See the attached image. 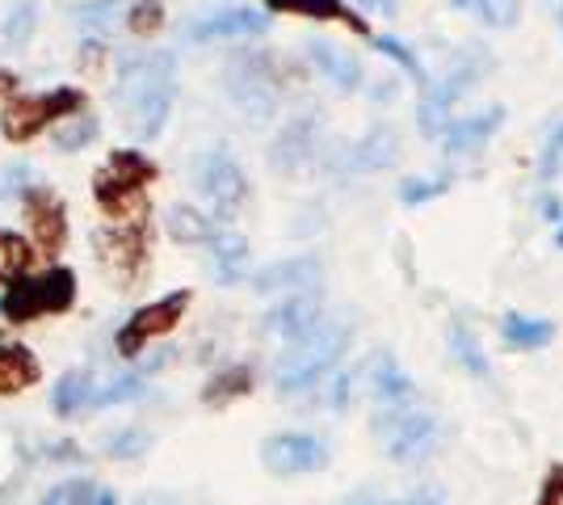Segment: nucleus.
I'll use <instances>...</instances> for the list:
<instances>
[{"label":"nucleus","instance_id":"72a5a7b5","mask_svg":"<svg viewBox=\"0 0 563 505\" xmlns=\"http://www.w3.org/2000/svg\"><path fill=\"white\" fill-rule=\"evenodd\" d=\"M143 392H147V375L143 371H131V375H118L110 384L93 387V396H89V409H114V405H126V400H140Z\"/></svg>","mask_w":563,"mask_h":505},{"label":"nucleus","instance_id":"1a4fd4ad","mask_svg":"<svg viewBox=\"0 0 563 505\" xmlns=\"http://www.w3.org/2000/svg\"><path fill=\"white\" fill-rule=\"evenodd\" d=\"M375 433L383 438L387 455L396 463H417V459H429L442 442V426L438 417L429 413H417L408 405H383L375 421Z\"/></svg>","mask_w":563,"mask_h":505},{"label":"nucleus","instance_id":"37998d69","mask_svg":"<svg viewBox=\"0 0 563 505\" xmlns=\"http://www.w3.org/2000/svg\"><path fill=\"white\" fill-rule=\"evenodd\" d=\"M534 505H563V463H551L547 476H542L539 502Z\"/></svg>","mask_w":563,"mask_h":505},{"label":"nucleus","instance_id":"20e7f679","mask_svg":"<svg viewBox=\"0 0 563 505\" xmlns=\"http://www.w3.org/2000/svg\"><path fill=\"white\" fill-rule=\"evenodd\" d=\"M89 110V94L76 85H55L43 94H13L0 110V135L9 144H34L55 122Z\"/></svg>","mask_w":563,"mask_h":505},{"label":"nucleus","instance_id":"09e8293b","mask_svg":"<svg viewBox=\"0 0 563 505\" xmlns=\"http://www.w3.org/2000/svg\"><path fill=\"white\" fill-rule=\"evenodd\" d=\"M18 85H22V76L13 73V68H0V101H9V97L18 94Z\"/></svg>","mask_w":563,"mask_h":505},{"label":"nucleus","instance_id":"c9c22d12","mask_svg":"<svg viewBox=\"0 0 563 505\" xmlns=\"http://www.w3.org/2000/svg\"><path fill=\"white\" fill-rule=\"evenodd\" d=\"M165 22H168V13L161 0H131L126 13H122V25H126L135 39H147V34L165 30Z\"/></svg>","mask_w":563,"mask_h":505},{"label":"nucleus","instance_id":"a19ab883","mask_svg":"<svg viewBox=\"0 0 563 505\" xmlns=\"http://www.w3.org/2000/svg\"><path fill=\"white\" fill-rule=\"evenodd\" d=\"M357 371H341V375H332V384L324 387V405H329L332 413H341V409H350V400H353V387H357Z\"/></svg>","mask_w":563,"mask_h":505},{"label":"nucleus","instance_id":"58836bf2","mask_svg":"<svg viewBox=\"0 0 563 505\" xmlns=\"http://www.w3.org/2000/svg\"><path fill=\"white\" fill-rule=\"evenodd\" d=\"M97 493H101V484H93V481H64V484H55L38 505H93Z\"/></svg>","mask_w":563,"mask_h":505},{"label":"nucleus","instance_id":"c85d7f7f","mask_svg":"<svg viewBox=\"0 0 563 505\" xmlns=\"http://www.w3.org/2000/svg\"><path fill=\"white\" fill-rule=\"evenodd\" d=\"M446 345H450V359L459 362L463 371H467L471 380H493V366H488V359H484V350H479V341H475V333H471L467 325L454 316L446 329Z\"/></svg>","mask_w":563,"mask_h":505},{"label":"nucleus","instance_id":"6ab92c4d","mask_svg":"<svg viewBox=\"0 0 563 505\" xmlns=\"http://www.w3.org/2000/svg\"><path fill=\"white\" fill-rule=\"evenodd\" d=\"M303 55L311 59V68L324 76L329 85H336L341 94H357L366 85V68H362V59L350 47H336L329 39H307Z\"/></svg>","mask_w":563,"mask_h":505},{"label":"nucleus","instance_id":"ea45409f","mask_svg":"<svg viewBox=\"0 0 563 505\" xmlns=\"http://www.w3.org/2000/svg\"><path fill=\"white\" fill-rule=\"evenodd\" d=\"M560 168H563V122H555L551 135H547V144H542V152H539V177L542 182H551Z\"/></svg>","mask_w":563,"mask_h":505},{"label":"nucleus","instance_id":"412c9836","mask_svg":"<svg viewBox=\"0 0 563 505\" xmlns=\"http://www.w3.org/2000/svg\"><path fill=\"white\" fill-rule=\"evenodd\" d=\"M265 13H282V18H307V22H336L350 25L353 34H371V22L357 18L345 0H261Z\"/></svg>","mask_w":563,"mask_h":505},{"label":"nucleus","instance_id":"7ed1b4c3","mask_svg":"<svg viewBox=\"0 0 563 505\" xmlns=\"http://www.w3.org/2000/svg\"><path fill=\"white\" fill-rule=\"evenodd\" d=\"M161 177V165L140 147H118L93 173V198L110 223H140L147 219V190Z\"/></svg>","mask_w":563,"mask_h":505},{"label":"nucleus","instance_id":"4c0bfd02","mask_svg":"<svg viewBox=\"0 0 563 505\" xmlns=\"http://www.w3.org/2000/svg\"><path fill=\"white\" fill-rule=\"evenodd\" d=\"M467 9H475V18L488 30H509L521 18V0H471Z\"/></svg>","mask_w":563,"mask_h":505},{"label":"nucleus","instance_id":"cd10ccee","mask_svg":"<svg viewBox=\"0 0 563 505\" xmlns=\"http://www.w3.org/2000/svg\"><path fill=\"white\" fill-rule=\"evenodd\" d=\"M38 262V249L30 237L22 232H9V228H0V287H9V283H18L22 274H30Z\"/></svg>","mask_w":563,"mask_h":505},{"label":"nucleus","instance_id":"4468645a","mask_svg":"<svg viewBox=\"0 0 563 505\" xmlns=\"http://www.w3.org/2000/svg\"><path fill=\"white\" fill-rule=\"evenodd\" d=\"M97 257L106 262V270L118 283H135L147 270V219L140 223H110L106 232L93 237Z\"/></svg>","mask_w":563,"mask_h":505},{"label":"nucleus","instance_id":"49530a36","mask_svg":"<svg viewBox=\"0 0 563 505\" xmlns=\"http://www.w3.org/2000/svg\"><path fill=\"white\" fill-rule=\"evenodd\" d=\"M362 13H371V18H396L399 13V0H353Z\"/></svg>","mask_w":563,"mask_h":505},{"label":"nucleus","instance_id":"3c124183","mask_svg":"<svg viewBox=\"0 0 563 505\" xmlns=\"http://www.w3.org/2000/svg\"><path fill=\"white\" fill-rule=\"evenodd\" d=\"M450 4H459V9H467V4H471V0H450Z\"/></svg>","mask_w":563,"mask_h":505},{"label":"nucleus","instance_id":"2eb2a0df","mask_svg":"<svg viewBox=\"0 0 563 505\" xmlns=\"http://www.w3.org/2000/svg\"><path fill=\"white\" fill-rule=\"evenodd\" d=\"M320 287H324V262L316 253H295V257L261 265L253 274V290L261 295H303Z\"/></svg>","mask_w":563,"mask_h":505},{"label":"nucleus","instance_id":"603ef678","mask_svg":"<svg viewBox=\"0 0 563 505\" xmlns=\"http://www.w3.org/2000/svg\"><path fill=\"white\" fill-rule=\"evenodd\" d=\"M560 34H563V4H560Z\"/></svg>","mask_w":563,"mask_h":505},{"label":"nucleus","instance_id":"c756f323","mask_svg":"<svg viewBox=\"0 0 563 505\" xmlns=\"http://www.w3.org/2000/svg\"><path fill=\"white\" fill-rule=\"evenodd\" d=\"M253 392V371L244 366V362H235V366H223V371H214L207 387H202V405H211V409H223V405H232L240 396H249Z\"/></svg>","mask_w":563,"mask_h":505},{"label":"nucleus","instance_id":"de8ad7c7","mask_svg":"<svg viewBox=\"0 0 563 505\" xmlns=\"http://www.w3.org/2000/svg\"><path fill=\"white\" fill-rule=\"evenodd\" d=\"M539 211H542V219H547V223H560V219H563V198H560V194H542Z\"/></svg>","mask_w":563,"mask_h":505},{"label":"nucleus","instance_id":"9d476101","mask_svg":"<svg viewBox=\"0 0 563 505\" xmlns=\"http://www.w3.org/2000/svg\"><path fill=\"white\" fill-rule=\"evenodd\" d=\"M484 64H488V55H479V47H463L454 55V68H450L438 85H424V101H421V110H417V119H421V131L429 140L442 135V127L450 122V110L475 89Z\"/></svg>","mask_w":563,"mask_h":505},{"label":"nucleus","instance_id":"b1692460","mask_svg":"<svg viewBox=\"0 0 563 505\" xmlns=\"http://www.w3.org/2000/svg\"><path fill=\"white\" fill-rule=\"evenodd\" d=\"M371 392H375V400H383V405H408L412 392H417V380L399 366L396 354H378L371 362Z\"/></svg>","mask_w":563,"mask_h":505},{"label":"nucleus","instance_id":"aec40b11","mask_svg":"<svg viewBox=\"0 0 563 505\" xmlns=\"http://www.w3.org/2000/svg\"><path fill=\"white\" fill-rule=\"evenodd\" d=\"M399 161V140L391 127H371L362 140H353L341 156H336V168L341 173H378V168H391Z\"/></svg>","mask_w":563,"mask_h":505},{"label":"nucleus","instance_id":"6e6552de","mask_svg":"<svg viewBox=\"0 0 563 505\" xmlns=\"http://www.w3.org/2000/svg\"><path fill=\"white\" fill-rule=\"evenodd\" d=\"M189 304H194V295H189V290H168V295H161V299H152V304L135 308V312L122 320V329L114 333L118 359H140L156 337L173 333V329L186 320Z\"/></svg>","mask_w":563,"mask_h":505},{"label":"nucleus","instance_id":"8fccbe9b","mask_svg":"<svg viewBox=\"0 0 563 505\" xmlns=\"http://www.w3.org/2000/svg\"><path fill=\"white\" fill-rule=\"evenodd\" d=\"M555 244H560V249H563V219H560V223H555Z\"/></svg>","mask_w":563,"mask_h":505},{"label":"nucleus","instance_id":"dca6fc26","mask_svg":"<svg viewBox=\"0 0 563 505\" xmlns=\"http://www.w3.org/2000/svg\"><path fill=\"white\" fill-rule=\"evenodd\" d=\"M320 152V110L311 114H295V119L282 122V131L269 144V165L282 168V173H299L303 165L316 161Z\"/></svg>","mask_w":563,"mask_h":505},{"label":"nucleus","instance_id":"0eeeda50","mask_svg":"<svg viewBox=\"0 0 563 505\" xmlns=\"http://www.w3.org/2000/svg\"><path fill=\"white\" fill-rule=\"evenodd\" d=\"M194 186L207 198L211 216L219 223L240 216V207L249 202V177L244 168L235 165V156L228 147H207L198 161H194Z\"/></svg>","mask_w":563,"mask_h":505},{"label":"nucleus","instance_id":"9b49d317","mask_svg":"<svg viewBox=\"0 0 563 505\" xmlns=\"http://www.w3.org/2000/svg\"><path fill=\"white\" fill-rule=\"evenodd\" d=\"M22 219L30 228V241L43 257H59L68 249V202L55 186L34 182L22 194Z\"/></svg>","mask_w":563,"mask_h":505},{"label":"nucleus","instance_id":"a211bd4d","mask_svg":"<svg viewBox=\"0 0 563 505\" xmlns=\"http://www.w3.org/2000/svg\"><path fill=\"white\" fill-rule=\"evenodd\" d=\"M324 304H320V290H303V295H286L282 304H274L265 312V333L282 337V341H299L311 329H320L324 320Z\"/></svg>","mask_w":563,"mask_h":505},{"label":"nucleus","instance_id":"423d86ee","mask_svg":"<svg viewBox=\"0 0 563 505\" xmlns=\"http://www.w3.org/2000/svg\"><path fill=\"white\" fill-rule=\"evenodd\" d=\"M228 97L249 114V122H269L278 114L282 101V85H278V64L269 51H240L232 64H228Z\"/></svg>","mask_w":563,"mask_h":505},{"label":"nucleus","instance_id":"2f4dec72","mask_svg":"<svg viewBox=\"0 0 563 505\" xmlns=\"http://www.w3.org/2000/svg\"><path fill=\"white\" fill-rule=\"evenodd\" d=\"M97 135H101V119L89 114V110H80V114H71V119L55 122V152H85V147L97 144Z\"/></svg>","mask_w":563,"mask_h":505},{"label":"nucleus","instance_id":"a18cd8bd","mask_svg":"<svg viewBox=\"0 0 563 505\" xmlns=\"http://www.w3.org/2000/svg\"><path fill=\"white\" fill-rule=\"evenodd\" d=\"M147 442H152V438H147V433L126 430V433H122V438H118V442H114V455H118V459H131V455H135V451H143V447H147Z\"/></svg>","mask_w":563,"mask_h":505},{"label":"nucleus","instance_id":"ddd939ff","mask_svg":"<svg viewBox=\"0 0 563 505\" xmlns=\"http://www.w3.org/2000/svg\"><path fill=\"white\" fill-rule=\"evenodd\" d=\"M265 30H269V13H261L253 4H219L189 18L186 43H235V39H261Z\"/></svg>","mask_w":563,"mask_h":505},{"label":"nucleus","instance_id":"a878e982","mask_svg":"<svg viewBox=\"0 0 563 505\" xmlns=\"http://www.w3.org/2000/svg\"><path fill=\"white\" fill-rule=\"evenodd\" d=\"M131 0H76L68 4L71 25H80L89 39H106L114 25H122V13H126Z\"/></svg>","mask_w":563,"mask_h":505},{"label":"nucleus","instance_id":"c03bdc74","mask_svg":"<svg viewBox=\"0 0 563 505\" xmlns=\"http://www.w3.org/2000/svg\"><path fill=\"white\" fill-rule=\"evenodd\" d=\"M106 43H101V39H89V43H85V47H80V68H85V73H101V64H106Z\"/></svg>","mask_w":563,"mask_h":505},{"label":"nucleus","instance_id":"e433bc0d","mask_svg":"<svg viewBox=\"0 0 563 505\" xmlns=\"http://www.w3.org/2000/svg\"><path fill=\"white\" fill-rule=\"evenodd\" d=\"M375 51H383V55H387L391 64H399L404 73L417 80V85H429V76H424L421 59H417V51L408 47L404 39H396V34H378V39H375Z\"/></svg>","mask_w":563,"mask_h":505},{"label":"nucleus","instance_id":"f257e3e1","mask_svg":"<svg viewBox=\"0 0 563 505\" xmlns=\"http://www.w3.org/2000/svg\"><path fill=\"white\" fill-rule=\"evenodd\" d=\"M114 101L122 110V127L140 144L161 140L177 101V55L165 47L122 55L114 76Z\"/></svg>","mask_w":563,"mask_h":505},{"label":"nucleus","instance_id":"4be33fe9","mask_svg":"<svg viewBox=\"0 0 563 505\" xmlns=\"http://www.w3.org/2000/svg\"><path fill=\"white\" fill-rule=\"evenodd\" d=\"M500 337L509 350H521V354H534V350H547L555 341V320L547 316H526V312H505L500 316Z\"/></svg>","mask_w":563,"mask_h":505},{"label":"nucleus","instance_id":"5701e85b","mask_svg":"<svg viewBox=\"0 0 563 505\" xmlns=\"http://www.w3.org/2000/svg\"><path fill=\"white\" fill-rule=\"evenodd\" d=\"M211 270H214V283H223V287H235L244 274H249V241L244 237H235L228 228H219L211 241Z\"/></svg>","mask_w":563,"mask_h":505},{"label":"nucleus","instance_id":"f3484780","mask_svg":"<svg viewBox=\"0 0 563 505\" xmlns=\"http://www.w3.org/2000/svg\"><path fill=\"white\" fill-rule=\"evenodd\" d=\"M505 127V106H488V110H475V114H450V122L442 127L438 144L446 147V156H475L493 144V135Z\"/></svg>","mask_w":563,"mask_h":505},{"label":"nucleus","instance_id":"f8f14e48","mask_svg":"<svg viewBox=\"0 0 563 505\" xmlns=\"http://www.w3.org/2000/svg\"><path fill=\"white\" fill-rule=\"evenodd\" d=\"M261 463L269 476H311L329 468V442L303 430L269 433L261 442Z\"/></svg>","mask_w":563,"mask_h":505},{"label":"nucleus","instance_id":"473e14b6","mask_svg":"<svg viewBox=\"0 0 563 505\" xmlns=\"http://www.w3.org/2000/svg\"><path fill=\"white\" fill-rule=\"evenodd\" d=\"M34 30H38V4H34V0H18V4H9V13L0 18V43L22 51L25 43L34 39Z\"/></svg>","mask_w":563,"mask_h":505},{"label":"nucleus","instance_id":"7c9ffc66","mask_svg":"<svg viewBox=\"0 0 563 505\" xmlns=\"http://www.w3.org/2000/svg\"><path fill=\"white\" fill-rule=\"evenodd\" d=\"M93 371H85V366H76V371H68L59 384H55V392H51V409L59 413V417H76V413L89 409V396H93Z\"/></svg>","mask_w":563,"mask_h":505},{"label":"nucleus","instance_id":"bb28decb","mask_svg":"<svg viewBox=\"0 0 563 505\" xmlns=\"http://www.w3.org/2000/svg\"><path fill=\"white\" fill-rule=\"evenodd\" d=\"M38 359L25 350V345H0V396H18L25 387L38 384Z\"/></svg>","mask_w":563,"mask_h":505},{"label":"nucleus","instance_id":"79ce46f5","mask_svg":"<svg viewBox=\"0 0 563 505\" xmlns=\"http://www.w3.org/2000/svg\"><path fill=\"white\" fill-rule=\"evenodd\" d=\"M34 182H38V177H34L30 165H4L0 168V198H22Z\"/></svg>","mask_w":563,"mask_h":505},{"label":"nucleus","instance_id":"f03ea898","mask_svg":"<svg viewBox=\"0 0 563 505\" xmlns=\"http://www.w3.org/2000/svg\"><path fill=\"white\" fill-rule=\"evenodd\" d=\"M353 341V325L350 320H320V329H311L299 341H286V350L274 362V384H278L282 396H295V392H307V387H320L336 371V362L345 359Z\"/></svg>","mask_w":563,"mask_h":505},{"label":"nucleus","instance_id":"393cba45","mask_svg":"<svg viewBox=\"0 0 563 505\" xmlns=\"http://www.w3.org/2000/svg\"><path fill=\"white\" fill-rule=\"evenodd\" d=\"M165 228L177 244H207L214 232H219V219H214L211 211L189 207V202H173L165 216Z\"/></svg>","mask_w":563,"mask_h":505},{"label":"nucleus","instance_id":"f704fd0d","mask_svg":"<svg viewBox=\"0 0 563 505\" xmlns=\"http://www.w3.org/2000/svg\"><path fill=\"white\" fill-rule=\"evenodd\" d=\"M450 186H454V173H421V177H404V182H399V202H404V207H424V202L442 198Z\"/></svg>","mask_w":563,"mask_h":505},{"label":"nucleus","instance_id":"39448f33","mask_svg":"<svg viewBox=\"0 0 563 505\" xmlns=\"http://www.w3.org/2000/svg\"><path fill=\"white\" fill-rule=\"evenodd\" d=\"M76 304V270L71 265H51V270H30L9 290L0 295V316L9 325H34L47 316H64Z\"/></svg>","mask_w":563,"mask_h":505}]
</instances>
